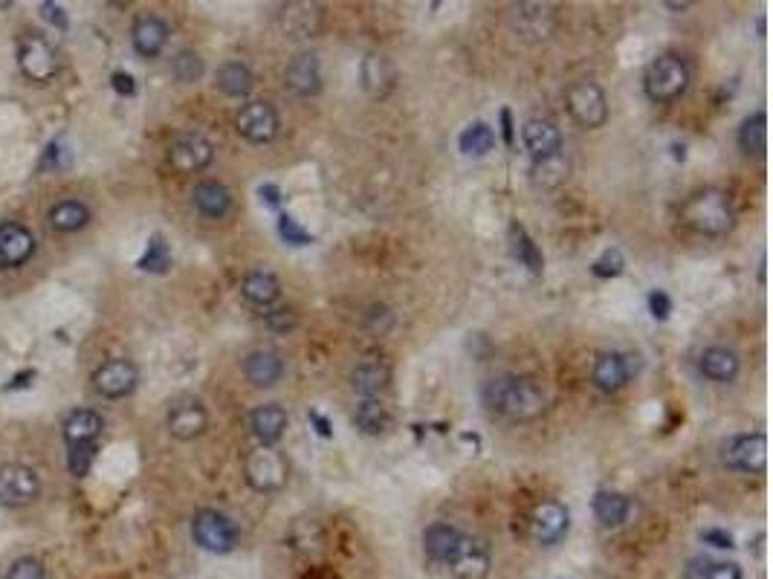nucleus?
Wrapping results in <instances>:
<instances>
[{"label": "nucleus", "mask_w": 773, "mask_h": 579, "mask_svg": "<svg viewBox=\"0 0 773 579\" xmlns=\"http://www.w3.org/2000/svg\"><path fill=\"white\" fill-rule=\"evenodd\" d=\"M481 403L493 414H501L513 423H527L536 420L545 412L548 397L545 391L536 386V380L530 377H516V374H504L481 388Z\"/></svg>", "instance_id": "nucleus-1"}, {"label": "nucleus", "mask_w": 773, "mask_h": 579, "mask_svg": "<svg viewBox=\"0 0 773 579\" xmlns=\"http://www.w3.org/2000/svg\"><path fill=\"white\" fill-rule=\"evenodd\" d=\"M681 221H684V226H690L695 235L721 238L736 223L733 200L721 189H701V192L687 197V203L681 206Z\"/></svg>", "instance_id": "nucleus-2"}, {"label": "nucleus", "mask_w": 773, "mask_h": 579, "mask_svg": "<svg viewBox=\"0 0 773 579\" xmlns=\"http://www.w3.org/2000/svg\"><path fill=\"white\" fill-rule=\"evenodd\" d=\"M690 87V67L681 56H658L649 67H646V76H643V90L652 102L658 105H672L678 102Z\"/></svg>", "instance_id": "nucleus-3"}, {"label": "nucleus", "mask_w": 773, "mask_h": 579, "mask_svg": "<svg viewBox=\"0 0 773 579\" xmlns=\"http://www.w3.org/2000/svg\"><path fill=\"white\" fill-rule=\"evenodd\" d=\"M565 108L571 113V119L588 131H597L608 122L606 93H603L600 84L591 82V79L574 82L565 90Z\"/></svg>", "instance_id": "nucleus-4"}, {"label": "nucleus", "mask_w": 773, "mask_h": 579, "mask_svg": "<svg viewBox=\"0 0 773 579\" xmlns=\"http://www.w3.org/2000/svg\"><path fill=\"white\" fill-rule=\"evenodd\" d=\"M192 539L197 548L209 553H232L241 533L238 524L232 522L226 513L218 510H197L192 519Z\"/></svg>", "instance_id": "nucleus-5"}, {"label": "nucleus", "mask_w": 773, "mask_h": 579, "mask_svg": "<svg viewBox=\"0 0 773 579\" xmlns=\"http://www.w3.org/2000/svg\"><path fill=\"white\" fill-rule=\"evenodd\" d=\"M721 461L724 467L742 475H762L768 467V438L762 432H750V435H736L724 443L721 449Z\"/></svg>", "instance_id": "nucleus-6"}, {"label": "nucleus", "mask_w": 773, "mask_h": 579, "mask_svg": "<svg viewBox=\"0 0 773 579\" xmlns=\"http://www.w3.org/2000/svg\"><path fill=\"white\" fill-rule=\"evenodd\" d=\"M18 67L29 82H53L58 73V50L47 38L29 32L27 38H21V44H18Z\"/></svg>", "instance_id": "nucleus-7"}, {"label": "nucleus", "mask_w": 773, "mask_h": 579, "mask_svg": "<svg viewBox=\"0 0 773 579\" xmlns=\"http://www.w3.org/2000/svg\"><path fill=\"white\" fill-rule=\"evenodd\" d=\"M278 128H281L278 111L270 102H264V99L247 102V105L238 111V116H235V131L247 139L249 145H267V142H273Z\"/></svg>", "instance_id": "nucleus-8"}, {"label": "nucleus", "mask_w": 773, "mask_h": 579, "mask_svg": "<svg viewBox=\"0 0 773 579\" xmlns=\"http://www.w3.org/2000/svg\"><path fill=\"white\" fill-rule=\"evenodd\" d=\"M212 160H215V148L200 134H180L168 145V166L177 174H200L203 168L212 166Z\"/></svg>", "instance_id": "nucleus-9"}, {"label": "nucleus", "mask_w": 773, "mask_h": 579, "mask_svg": "<svg viewBox=\"0 0 773 579\" xmlns=\"http://www.w3.org/2000/svg\"><path fill=\"white\" fill-rule=\"evenodd\" d=\"M247 481L258 493H276L287 481V461L273 446H261L247 458Z\"/></svg>", "instance_id": "nucleus-10"}, {"label": "nucleus", "mask_w": 773, "mask_h": 579, "mask_svg": "<svg viewBox=\"0 0 773 579\" xmlns=\"http://www.w3.org/2000/svg\"><path fill=\"white\" fill-rule=\"evenodd\" d=\"M41 496V481L27 464H3L0 467V504L3 507H27Z\"/></svg>", "instance_id": "nucleus-11"}, {"label": "nucleus", "mask_w": 773, "mask_h": 579, "mask_svg": "<svg viewBox=\"0 0 773 579\" xmlns=\"http://www.w3.org/2000/svg\"><path fill=\"white\" fill-rule=\"evenodd\" d=\"M93 388L108 397V400H119V397H128L134 394V388L139 383V371L137 365L131 359H108L102 362L96 371H93Z\"/></svg>", "instance_id": "nucleus-12"}, {"label": "nucleus", "mask_w": 773, "mask_h": 579, "mask_svg": "<svg viewBox=\"0 0 773 579\" xmlns=\"http://www.w3.org/2000/svg\"><path fill=\"white\" fill-rule=\"evenodd\" d=\"M568 527H571V516L559 501H542V504L533 507L530 536H533L536 545L551 548L556 542H562L568 536Z\"/></svg>", "instance_id": "nucleus-13"}, {"label": "nucleus", "mask_w": 773, "mask_h": 579, "mask_svg": "<svg viewBox=\"0 0 773 579\" xmlns=\"http://www.w3.org/2000/svg\"><path fill=\"white\" fill-rule=\"evenodd\" d=\"M168 435L177 441H194L209 429V412L200 400H180L168 409L166 417Z\"/></svg>", "instance_id": "nucleus-14"}, {"label": "nucleus", "mask_w": 773, "mask_h": 579, "mask_svg": "<svg viewBox=\"0 0 773 579\" xmlns=\"http://www.w3.org/2000/svg\"><path fill=\"white\" fill-rule=\"evenodd\" d=\"M35 255V235L24 223H0V270H18Z\"/></svg>", "instance_id": "nucleus-15"}, {"label": "nucleus", "mask_w": 773, "mask_h": 579, "mask_svg": "<svg viewBox=\"0 0 773 579\" xmlns=\"http://www.w3.org/2000/svg\"><path fill=\"white\" fill-rule=\"evenodd\" d=\"M449 571L458 579H484L490 574V548L481 539L464 533L458 551L449 559Z\"/></svg>", "instance_id": "nucleus-16"}, {"label": "nucleus", "mask_w": 773, "mask_h": 579, "mask_svg": "<svg viewBox=\"0 0 773 579\" xmlns=\"http://www.w3.org/2000/svg\"><path fill=\"white\" fill-rule=\"evenodd\" d=\"M284 84L296 93V96H316L322 90V67L316 53H299L290 58L287 70H284Z\"/></svg>", "instance_id": "nucleus-17"}, {"label": "nucleus", "mask_w": 773, "mask_h": 579, "mask_svg": "<svg viewBox=\"0 0 773 579\" xmlns=\"http://www.w3.org/2000/svg\"><path fill=\"white\" fill-rule=\"evenodd\" d=\"M522 142H525V148L533 154L536 163L562 154V134H559V128H556L553 122H548V119H530V122H525V128H522Z\"/></svg>", "instance_id": "nucleus-18"}, {"label": "nucleus", "mask_w": 773, "mask_h": 579, "mask_svg": "<svg viewBox=\"0 0 773 579\" xmlns=\"http://www.w3.org/2000/svg\"><path fill=\"white\" fill-rule=\"evenodd\" d=\"M287 423H290V417H287V412L278 403L258 406L255 412L249 414V429H252V435L258 438L261 446H276L284 438V432H287Z\"/></svg>", "instance_id": "nucleus-19"}, {"label": "nucleus", "mask_w": 773, "mask_h": 579, "mask_svg": "<svg viewBox=\"0 0 773 579\" xmlns=\"http://www.w3.org/2000/svg\"><path fill=\"white\" fill-rule=\"evenodd\" d=\"M359 73H362V87H365V93H368L371 99H383V96H388V93L394 90V82H397L394 64H391L386 56H380V53H371V56L362 58Z\"/></svg>", "instance_id": "nucleus-20"}, {"label": "nucleus", "mask_w": 773, "mask_h": 579, "mask_svg": "<svg viewBox=\"0 0 773 579\" xmlns=\"http://www.w3.org/2000/svg\"><path fill=\"white\" fill-rule=\"evenodd\" d=\"M131 41L142 58H157L168 44V24L157 15H142L131 29Z\"/></svg>", "instance_id": "nucleus-21"}, {"label": "nucleus", "mask_w": 773, "mask_h": 579, "mask_svg": "<svg viewBox=\"0 0 773 579\" xmlns=\"http://www.w3.org/2000/svg\"><path fill=\"white\" fill-rule=\"evenodd\" d=\"M192 203L203 218L221 221V218L229 215V209H232V192H229L223 183H218V180H203V183L194 186Z\"/></svg>", "instance_id": "nucleus-22"}, {"label": "nucleus", "mask_w": 773, "mask_h": 579, "mask_svg": "<svg viewBox=\"0 0 773 579\" xmlns=\"http://www.w3.org/2000/svg\"><path fill=\"white\" fill-rule=\"evenodd\" d=\"M591 380H594V386L600 388V391L614 394V391H620L629 383V362L617 351H603L600 357L594 359Z\"/></svg>", "instance_id": "nucleus-23"}, {"label": "nucleus", "mask_w": 773, "mask_h": 579, "mask_svg": "<svg viewBox=\"0 0 773 579\" xmlns=\"http://www.w3.org/2000/svg\"><path fill=\"white\" fill-rule=\"evenodd\" d=\"M391 383V371L383 359H365L351 374V386L362 400H377Z\"/></svg>", "instance_id": "nucleus-24"}, {"label": "nucleus", "mask_w": 773, "mask_h": 579, "mask_svg": "<svg viewBox=\"0 0 773 579\" xmlns=\"http://www.w3.org/2000/svg\"><path fill=\"white\" fill-rule=\"evenodd\" d=\"M698 368H701V374H704L707 380H713V383H733V380L739 377L742 362L736 357V351L713 345V348H707V351L701 354Z\"/></svg>", "instance_id": "nucleus-25"}, {"label": "nucleus", "mask_w": 773, "mask_h": 579, "mask_svg": "<svg viewBox=\"0 0 773 579\" xmlns=\"http://www.w3.org/2000/svg\"><path fill=\"white\" fill-rule=\"evenodd\" d=\"M284 374V362L276 351H252L244 359V377L255 388H273Z\"/></svg>", "instance_id": "nucleus-26"}, {"label": "nucleus", "mask_w": 773, "mask_h": 579, "mask_svg": "<svg viewBox=\"0 0 773 579\" xmlns=\"http://www.w3.org/2000/svg\"><path fill=\"white\" fill-rule=\"evenodd\" d=\"M461 539H464V533L458 527H452V524L446 522H435L432 527H426V533H423V548L429 553V559H435L441 565H449V559L455 556Z\"/></svg>", "instance_id": "nucleus-27"}, {"label": "nucleus", "mask_w": 773, "mask_h": 579, "mask_svg": "<svg viewBox=\"0 0 773 579\" xmlns=\"http://www.w3.org/2000/svg\"><path fill=\"white\" fill-rule=\"evenodd\" d=\"M61 429H64L67 446H73V443H96V438L105 429V420H102V414L93 412V409H76V412L67 414Z\"/></svg>", "instance_id": "nucleus-28"}, {"label": "nucleus", "mask_w": 773, "mask_h": 579, "mask_svg": "<svg viewBox=\"0 0 773 579\" xmlns=\"http://www.w3.org/2000/svg\"><path fill=\"white\" fill-rule=\"evenodd\" d=\"M215 84L229 99H247L252 87H255V76L244 61H226L215 76Z\"/></svg>", "instance_id": "nucleus-29"}, {"label": "nucleus", "mask_w": 773, "mask_h": 579, "mask_svg": "<svg viewBox=\"0 0 773 579\" xmlns=\"http://www.w3.org/2000/svg\"><path fill=\"white\" fill-rule=\"evenodd\" d=\"M241 296L247 299L249 304L255 307H273V304L281 299V284L273 273H264V270H255L249 273L244 281H241Z\"/></svg>", "instance_id": "nucleus-30"}, {"label": "nucleus", "mask_w": 773, "mask_h": 579, "mask_svg": "<svg viewBox=\"0 0 773 579\" xmlns=\"http://www.w3.org/2000/svg\"><path fill=\"white\" fill-rule=\"evenodd\" d=\"M319 21H322L319 9L307 3H290L281 9V24L293 38H313L319 32Z\"/></svg>", "instance_id": "nucleus-31"}, {"label": "nucleus", "mask_w": 773, "mask_h": 579, "mask_svg": "<svg viewBox=\"0 0 773 579\" xmlns=\"http://www.w3.org/2000/svg\"><path fill=\"white\" fill-rule=\"evenodd\" d=\"M632 513V501L623 496V493H614V490H600L594 496V516L603 527H620L626 524Z\"/></svg>", "instance_id": "nucleus-32"}, {"label": "nucleus", "mask_w": 773, "mask_h": 579, "mask_svg": "<svg viewBox=\"0 0 773 579\" xmlns=\"http://www.w3.org/2000/svg\"><path fill=\"white\" fill-rule=\"evenodd\" d=\"M90 223V209L84 206L82 200H61L56 203L53 209H50V226L56 229V232H64V235H70V232H79Z\"/></svg>", "instance_id": "nucleus-33"}, {"label": "nucleus", "mask_w": 773, "mask_h": 579, "mask_svg": "<svg viewBox=\"0 0 773 579\" xmlns=\"http://www.w3.org/2000/svg\"><path fill=\"white\" fill-rule=\"evenodd\" d=\"M354 423L365 435H386L391 429V414L380 400H359L354 409Z\"/></svg>", "instance_id": "nucleus-34"}, {"label": "nucleus", "mask_w": 773, "mask_h": 579, "mask_svg": "<svg viewBox=\"0 0 773 579\" xmlns=\"http://www.w3.org/2000/svg\"><path fill=\"white\" fill-rule=\"evenodd\" d=\"M510 247H513V255L519 258V264H525L533 276H542V270H545V258H542L539 247L533 244V238L527 235L525 226H519V223H513V226H510Z\"/></svg>", "instance_id": "nucleus-35"}, {"label": "nucleus", "mask_w": 773, "mask_h": 579, "mask_svg": "<svg viewBox=\"0 0 773 579\" xmlns=\"http://www.w3.org/2000/svg\"><path fill=\"white\" fill-rule=\"evenodd\" d=\"M458 148L464 157H487L496 148V131L487 122H472L458 137Z\"/></svg>", "instance_id": "nucleus-36"}, {"label": "nucleus", "mask_w": 773, "mask_h": 579, "mask_svg": "<svg viewBox=\"0 0 773 579\" xmlns=\"http://www.w3.org/2000/svg\"><path fill=\"white\" fill-rule=\"evenodd\" d=\"M765 145H768V116H765V111L750 113L739 128V148L745 154L759 157L765 151Z\"/></svg>", "instance_id": "nucleus-37"}, {"label": "nucleus", "mask_w": 773, "mask_h": 579, "mask_svg": "<svg viewBox=\"0 0 773 579\" xmlns=\"http://www.w3.org/2000/svg\"><path fill=\"white\" fill-rule=\"evenodd\" d=\"M137 267L142 273H168V267H171V249H168L166 238H160V235H154L151 241H148V249H145V255L137 261Z\"/></svg>", "instance_id": "nucleus-38"}, {"label": "nucleus", "mask_w": 773, "mask_h": 579, "mask_svg": "<svg viewBox=\"0 0 773 579\" xmlns=\"http://www.w3.org/2000/svg\"><path fill=\"white\" fill-rule=\"evenodd\" d=\"M687 579H745L739 565L733 562H710V559H692L687 568Z\"/></svg>", "instance_id": "nucleus-39"}, {"label": "nucleus", "mask_w": 773, "mask_h": 579, "mask_svg": "<svg viewBox=\"0 0 773 579\" xmlns=\"http://www.w3.org/2000/svg\"><path fill=\"white\" fill-rule=\"evenodd\" d=\"M171 73H174V79L180 84H194L203 79L206 64H203V58L197 56L194 50H183V53H177V56L171 58Z\"/></svg>", "instance_id": "nucleus-40"}, {"label": "nucleus", "mask_w": 773, "mask_h": 579, "mask_svg": "<svg viewBox=\"0 0 773 579\" xmlns=\"http://www.w3.org/2000/svg\"><path fill=\"white\" fill-rule=\"evenodd\" d=\"M93 458H96V443H73V446H67V469L76 478H84L90 472Z\"/></svg>", "instance_id": "nucleus-41"}, {"label": "nucleus", "mask_w": 773, "mask_h": 579, "mask_svg": "<svg viewBox=\"0 0 773 579\" xmlns=\"http://www.w3.org/2000/svg\"><path fill=\"white\" fill-rule=\"evenodd\" d=\"M278 235H281L290 247H307V244H313V235H310L293 215H281V218H278Z\"/></svg>", "instance_id": "nucleus-42"}, {"label": "nucleus", "mask_w": 773, "mask_h": 579, "mask_svg": "<svg viewBox=\"0 0 773 579\" xmlns=\"http://www.w3.org/2000/svg\"><path fill=\"white\" fill-rule=\"evenodd\" d=\"M623 267H626L623 252H620V249H606V252L594 261L591 273H594L597 278H617L620 273H623Z\"/></svg>", "instance_id": "nucleus-43"}, {"label": "nucleus", "mask_w": 773, "mask_h": 579, "mask_svg": "<svg viewBox=\"0 0 773 579\" xmlns=\"http://www.w3.org/2000/svg\"><path fill=\"white\" fill-rule=\"evenodd\" d=\"M6 579H47V571H44V565L35 556H24V559L12 562Z\"/></svg>", "instance_id": "nucleus-44"}, {"label": "nucleus", "mask_w": 773, "mask_h": 579, "mask_svg": "<svg viewBox=\"0 0 773 579\" xmlns=\"http://www.w3.org/2000/svg\"><path fill=\"white\" fill-rule=\"evenodd\" d=\"M264 322H267V328L270 331H290V328H296V316H293V310H273V313H267L264 316Z\"/></svg>", "instance_id": "nucleus-45"}, {"label": "nucleus", "mask_w": 773, "mask_h": 579, "mask_svg": "<svg viewBox=\"0 0 773 579\" xmlns=\"http://www.w3.org/2000/svg\"><path fill=\"white\" fill-rule=\"evenodd\" d=\"M649 310H652V316L655 319H669V313H672V302H669V296L663 293V290H652L649 293Z\"/></svg>", "instance_id": "nucleus-46"}, {"label": "nucleus", "mask_w": 773, "mask_h": 579, "mask_svg": "<svg viewBox=\"0 0 773 579\" xmlns=\"http://www.w3.org/2000/svg\"><path fill=\"white\" fill-rule=\"evenodd\" d=\"M701 542L713 545V548H733V536L727 530H718V527H710L701 533Z\"/></svg>", "instance_id": "nucleus-47"}, {"label": "nucleus", "mask_w": 773, "mask_h": 579, "mask_svg": "<svg viewBox=\"0 0 773 579\" xmlns=\"http://www.w3.org/2000/svg\"><path fill=\"white\" fill-rule=\"evenodd\" d=\"M111 84L119 96H134V93H137V82H134L131 73H113Z\"/></svg>", "instance_id": "nucleus-48"}, {"label": "nucleus", "mask_w": 773, "mask_h": 579, "mask_svg": "<svg viewBox=\"0 0 773 579\" xmlns=\"http://www.w3.org/2000/svg\"><path fill=\"white\" fill-rule=\"evenodd\" d=\"M41 12H44V18H47L50 24H56L58 29L70 27V18L64 15V9H61L58 3H44V6H41Z\"/></svg>", "instance_id": "nucleus-49"}, {"label": "nucleus", "mask_w": 773, "mask_h": 579, "mask_svg": "<svg viewBox=\"0 0 773 579\" xmlns=\"http://www.w3.org/2000/svg\"><path fill=\"white\" fill-rule=\"evenodd\" d=\"M258 194H261V200H267V206H273V209H278V203H281V192H278L276 186H261L258 189Z\"/></svg>", "instance_id": "nucleus-50"}, {"label": "nucleus", "mask_w": 773, "mask_h": 579, "mask_svg": "<svg viewBox=\"0 0 773 579\" xmlns=\"http://www.w3.org/2000/svg\"><path fill=\"white\" fill-rule=\"evenodd\" d=\"M310 420H313V423H316V426H319V435H325V438H331V423H328V420H325V417H322V414H319V412H310Z\"/></svg>", "instance_id": "nucleus-51"}, {"label": "nucleus", "mask_w": 773, "mask_h": 579, "mask_svg": "<svg viewBox=\"0 0 773 579\" xmlns=\"http://www.w3.org/2000/svg\"><path fill=\"white\" fill-rule=\"evenodd\" d=\"M501 122H504V142H513V116H510V111H501Z\"/></svg>", "instance_id": "nucleus-52"}]
</instances>
